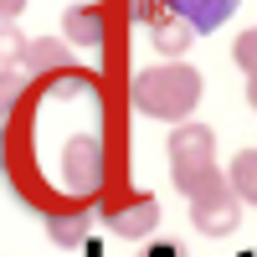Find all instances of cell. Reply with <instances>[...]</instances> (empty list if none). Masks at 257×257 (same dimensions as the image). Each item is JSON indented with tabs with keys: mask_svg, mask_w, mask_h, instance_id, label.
I'll return each instance as SVG.
<instances>
[{
	"mask_svg": "<svg viewBox=\"0 0 257 257\" xmlns=\"http://www.w3.org/2000/svg\"><path fill=\"white\" fill-rule=\"evenodd\" d=\"M201 72L190 67V62L170 57V62H155V67L134 72V88H128V98H134V108L144 118H160V123H185L190 113H196L201 103Z\"/></svg>",
	"mask_w": 257,
	"mask_h": 257,
	"instance_id": "1",
	"label": "cell"
},
{
	"mask_svg": "<svg viewBox=\"0 0 257 257\" xmlns=\"http://www.w3.org/2000/svg\"><path fill=\"white\" fill-rule=\"evenodd\" d=\"M170 175H175L180 196L201 190L211 175H221L216 170V134L206 123H196V118L175 123V134H170Z\"/></svg>",
	"mask_w": 257,
	"mask_h": 257,
	"instance_id": "2",
	"label": "cell"
},
{
	"mask_svg": "<svg viewBox=\"0 0 257 257\" xmlns=\"http://www.w3.org/2000/svg\"><path fill=\"white\" fill-rule=\"evenodd\" d=\"M62 31H67L72 47H103V6H72L62 16Z\"/></svg>",
	"mask_w": 257,
	"mask_h": 257,
	"instance_id": "6",
	"label": "cell"
},
{
	"mask_svg": "<svg viewBox=\"0 0 257 257\" xmlns=\"http://www.w3.org/2000/svg\"><path fill=\"white\" fill-rule=\"evenodd\" d=\"M155 216H160V211H155V201H139L134 211H123V216H113V226L123 231V237H139V231H149V226H155Z\"/></svg>",
	"mask_w": 257,
	"mask_h": 257,
	"instance_id": "9",
	"label": "cell"
},
{
	"mask_svg": "<svg viewBox=\"0 0 257 257\" xmlns=\"http://www.w3.org/2000/svg\"><path fill=\"white\" fill-rule=\"evenodd\" d=\"M21 62L26 67H57V62H67V52H62V41H26V52H21Z\"/></svg>",
	"mask_w": 257,
	"mask_h": 257,
	"instance_id": "8",
	"label": "cell"
},
{
	"mask_svg": "<svg viewBox=\"0 0 257 257\" xmlns=\"http://www.w3.org/2000/svg\"><path fill=\"white\" fill-rule=\"evenodd\" d=\"M226 185L237 190V201H242V206H257V149H237V155H231Z\"/></svg>",
	"mask_w": 257,
	"mask_h": 257,
	"instance_id": "7",
	"label": "cell"
},
{
	"mask_svg": "<svg viewBox=\"0 0 257 257\" xmlns=\"http://www.w3.org/2000/svg\"><path fill=\"white\" fill-rule=\"evenodd\" d=\"M21 52H26V36H21V26L16 21H0V62H21Z\"/></svg>",
	"mask_w": 257,
	"mask_h": 257,
	"instance_id": "11",
	"label": "cell"
},
{
	"mask_svg": "<svg viewBox=\"0 0 257 257\" xmlns=\"http://www.w3.org/2000/svg\"><path fill=\"white\" fill-rule=\"evenodd\" d=\"M160 6H165V11H175L180 21H190V31H196V36H206V31L226 26L231 11H237L242 0H160Z\"/></svg>",
	"mask_w": 257,
	"mask_h": 257,
	"instance_id": "4",
	"label": "cell"
},
{
	"mask_svg": "<svg viewBox=\"0 0 257 257\" xmlns=\"http://www.w3.org/2000/svg\"><path fill=\"white\" fill-rule=\"evenodd\" d=\"M247 103L257 108V77H247Z\"/></svg>",
	"mask_w": 257,
	"mask_h": 257,
	"instance_id": "13",
	"label": "cell"
},
{
	"mask_svg": "<svg viewBox=\"0 0 257 257\" xmlns=\"http://www.w3.org/2000/svg\"><path fill=\"white\" fill-rule=\"evenodd\" d=\"M21 11H26V0H0V21H16Z\"/></svg>",
	"mask_w": 257,
	"mask_h": 257,
	"instance_id": "12",
	"label": "cell"
},
{
	"mask_svg": "<svg viewBox=\"0 0 257 257\" xmlns=\"http://www.w3.org/2000/svg\"><path fill=\"white\" fill-rule=\"evenodd\" d=\"M231 62H237L247 77H257V26L237 36V47H231Z\"/></svg>",
	"mask_w": 257,
	"mask_h": 257,
	"instance_id": "10",
	"label": "cell"
},
{
	"mask_svg": "<svg viewBox=\"0 0 257 257\" xmlns=\"http://www.w3.org/2000/svg\"><path fill=\"white\" fill-rule=\"evenodd\" d=\"M149 41H155V52H165V57H185L196 31H190V21H180L175 11H160L149 21Z\"/></svg>",
	"mask_w": 257,
	"mask_h": 257,
	"instance_id": "5",
	"label": "cell"
},
{
	"mask_svg": "<svg viewBox=\"0 0 257 257\" xmlns=\"http://www.w3.org/2000/svg\"><path fill=\"white\" fill-rule=\"evenodd\" d=\"M190 221H196V231H206V237H226V231H237L242 221V201L237 190L226 185V175H211L201 190H190Z\"/></svg>",
	"mask_w": 257,
	"mask_h": 257,
	"instance_id": "3",
	"label": "cell"
}]
</instances>
